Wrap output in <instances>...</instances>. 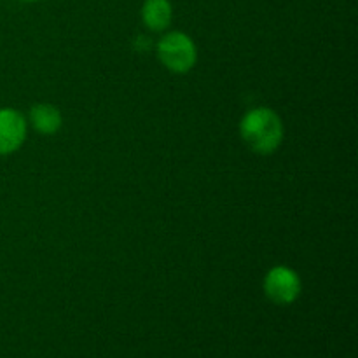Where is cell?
<instances>
[{
  "label": "cell",
  "mask_w": 358,
  "mask_h": 358,
  "mask_svg": "<svg viewBox=\"0 0 358 358\" xmlns=\"http://www.w3.org/2000/svg\"><path fill=\"white\" fill-rule=\"evenodd\" d=\"M241 136L252 150L269 154L282 143L283 124L278 115L269 108H255L241 121Z\"/></svg>",
  "instance_id": "1"
},
{
  "label": "cell",
  "mask_w": 358,
  "mask_h": 358,
  "mask_svg": "<svg viewBox=\"0 0 358 358\" xmlns=\"http://www.w3.org/2000/svg\"><path fill=\"white\" fill-rule=\"evenodd\" d=\"M157 55L168 70L184 73L191 70L196 63V45L182 31H173L163 37L157 44Z\"/></svg>",
  "instance_id": "2"
},
{
  "label": "cell",
  "mask_w": 358,
  "mask_h": 358,
  "mask_svg": "<svg viewBox=\"0 0 358 358\" xmlns=\"http://www.w3.org/2000/svg\"><path fill=\"white\" fill-rule=\"evenodd\" d=\"M264 292L276 304L294 303L301 294L299 276H297L296 271L285 268V266L273 268L266 275Z\"/></svg>",
  "instance_id": "3"
},
{
  "label": "cell",
  "mask_w": 358,
  "mask_h": 358,
  "mask_svg": "<svg viewBox=\"0 0 358 358\" xmlns=\"http://www.w3.org/2000/svg\"><path fill=\"white\" fill-rule=\"evenodd\" d=\"M27 122L20 112L13 108L0 110V154H10L23 143Z\"/></svg>",
  "instance_id": "4"
},
{
  "label": "cell",
  "mask_w": 358,
  "mask_h": 358,
  "mask_svg": "<svg viewBox=\"0 0 358 358\" xmlns=\"http://www.w3.org/2000/svg\"><path fill=\"white\" fill-rule=\"evenodd\" d=\"M142 17L150 30H164L171 21L170 0H145L142 7Z\"/></svg>",
  "instance_id": "5"
},
{
  "label": "cell",
  "mask_w": 358,
  "mask_h": 358,
  "mask_svg": "<svg viewBox=\"0 0 358 358\" xmlns=\"http://www.w3.org/2000/svg\"><path fill=\"white\" fill-rule=\"evenodd\" d=\"M30 121L41 133H56L62 126V114L52 105L41 103L30 110Z\"/></svg>",
  "instance_id": "6"
},
{
  "label": "cell",
  "mask_w": 358,
  "mask_h": 358,
  "mask_svg": "<svg viewBox=\"0 0 358 358\" xmlns=\"http://www.w3.org/2000/svg\"><path fill=\"white\" fill-rule=\"evenodd\" d=\"M27 2H34V0H27Z\"/></svg>",
  "instance_id": "7"
}]
</instances>
